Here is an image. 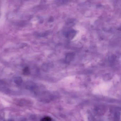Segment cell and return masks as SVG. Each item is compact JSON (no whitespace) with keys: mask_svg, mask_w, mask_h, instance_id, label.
I'll use <instances>...</instances> for the list:
<instances>
[{"mask_svg":"<svg viewBox=\"0 0 121 121\" xmlns=\"http://www.w3.org/2000/svg\"><path fill=\"white\" fill-rule=\"evenodd\" d=\"M24 72V73H28L29 72V69H28V68H25V69Z\"/></svg>","mask_w":121,"mask_h":121,"instance_id":"cell-4","label":"cell"},{"mask_svg":"<svg viewBox=\"0 0 121 121\" xmlns=\"http://www.w3.org/2000/svg\"><path fill=\"white\" fill-rule=\"evenodd\" d=\"M74 56L73 53H69L66 56V60L68 61H70L73 59Z\"/></svg>","mask_w":121,"mask_h":121,"instance_id":"cell-2","label":"cell"},{"mask_svg":"<svg viewBox=\"0 0 121 121\" xmlns=\"http://www.w3.org/2000/svg\"><path fill=\"white\" fill-rule=\"evenodd\" d=\"M51 118L50 117H43L40 121H51Z\"/></svg>","mask_w":121,"mask_h":121,"instance_id":"cell-3","label":"cell"},{"mask_svg":"<svg viewBox=\"0 0 121 121\" xmlns=\"http://www.w3.org/2000/svg\"><path fill=\"white\" fill-rule=\"evenodd\" d=\"M76 34V32L74 30H71L69 31L67 34V37L70 39L73 38Z\"/></svg>","mask_w":121,"mask_h":121,"instance_id":"cell-1","label":"cell"}]
</instances>
